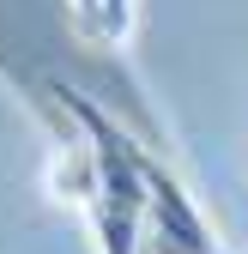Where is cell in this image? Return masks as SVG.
I'll use <instances>...</instances> for the list:
<instances>
[{"mask_svg":"<svg viewBox=\"0 0 248 254\" xmlns=\"http://www.w3.org/2000/svg\"><path fill=\"white\" fill-rule=\"evenodd\" d=\"M61 109H67L79 127L91 151H97V200H91V224H97V242L103 254H139L145 248V145H133L127 127H115L109 109H97L91 97H79V91L55 85Z\"/></svg>","mask_w":248,"mask_h":254,"instance_id":"6da1fadb","label":"cell"},{"mask_svg":"<svg viewBox=\"0 0 248 254\" xmlns=\"http://www.w3.org/2000/svg\"><path fill=\"white\" fill-rule=\"evenodd\" d=\"M49 194L55 200H67V206H85L97 200V151H91V139H61L49 151Z\"/></svg>","mask_w":248,"mask_h":254,"instance_id":"7a4b0ae2","label":"cell"},{"mask_svg":"<svg viewBox=\"0 0 248 254\" xmlns=\"http://www.w3.org/2000/svg\"><path fill=\"white\" fill-rule=\"evenodd\" d=\"M73 12H79V24L91 37H103V43H121L133 30V0H73Z\"/></svg>","mask_w":248,"mask_h":254,"instance_id":"3957f363","label":"cell"},{"mask_svg":"<svg viewBox=\"0 0 248 254\" xmlns=\"http://www.w3.org/2000/svg\"><path fill=\"white\" fill-rule=\"evenodd\" d=\"M139 254H151V248H139Z\"/></svg>","mask_w":248,"mask_h":254,"instance_id":"277c9868","label":"cell"}]
</instances>
